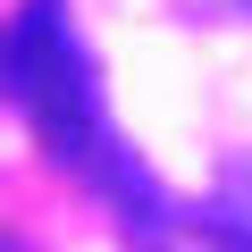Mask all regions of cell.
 Masks as SVG:
<instances>
[{"instance_id":"cell-3","label":"cell","mask_w":252,"mask_h":252,"mask_svg":"<svg viewBox=\"0 0 252 252\" xmlns=\"http://www.w3.org/2000/svg\"><path fill=\"white\" fill-rule=\"evenodd\" d=\"M0 252H17V244H0Z\"/></svg>"},{"instance_id":"cell-1","label":"cell","mask_w":252,"mask_h":252,"mask_svg":"<svg viewBox=\"0 0 252 252\" xmlns=\"http://www.w3.org/2000/svg\"><path fill=\"white\" fill-rule=\"evenodd\" d=\"M0 93L34 118V135L51 143L59 168L93 177L135 219H160V193L143 185V168L126 160V143H118V126L101 118L93 59H84V42H76V26H67L59 0H26V9L0 26Z\"/></svg>"},{"instance_id":"cell-2","label":"cell","mask_w":252,"mask_h":252,"mask_svg":"<svg viewBox=\"0 0 252 252\" xmlns=\"http://www.w3.org/2000/svg\"><path fill=\"white\" fill-rule=\"evenodd\" d=\"M210 235H219V252H252V168L210 193Z\"/></svg>"}]
</instances>
